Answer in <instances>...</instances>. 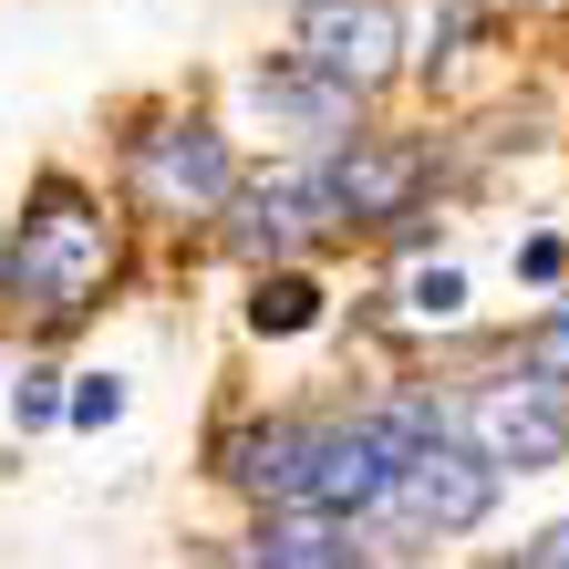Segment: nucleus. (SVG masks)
Returning <instances> with one entry per match:
<instances>
[{"instance_id":"1","label":"nucleus","mask_w":569,"mask_h":569,"mask_svg":"<svg viewBox=\"0 0 569 569\" xmlns=\"http://www.w3.org/2000/svg\"><path fill=\"white\" fill-rule=\"evenodd\" d=\"M114 280H124V218L83 177L42 166L31 197H21V218H11V239H0V300H11L42 342H62L73 321L104 311Z\"/></svg>"},{"instance_id":"2","label":"nucleus","mask_w":569,"mask_h":569,"mask_svg":"<svg viewBox=\"0 0 569 569\" xmlns=\"http://www.w3.org/2000/svg\"><path fill=\"white\" fill-rule=\"evenodd\" d=\"M239 187H249L239 146H228V124L197 114V104H177V114H156V124L124 136V208H136L146 228H218Z\"/></svg>"},{"instance_id":"3","label":"nucleus","mask_w":569,"mask_h":569,"mask_svg":"<svg viewBox=\"0 0 569 569\" xmlns=\"http://www.w3.org/2000/svg\"><path fill=\"white\" fill-rule=\"evenodd\" d=\"M425 177H435V156L405 146V136H373V124L352 146H331V156H300V187H311L331 239H383L393 218L425 208Z\"/></svg>"},{"instance_id":"4","label":"nucleus","mask_w":569,"mask_h":569,"mask_svg":"<svg viewBox=\"0 0 569 569\" xmlns=\"http://www.w3.org/2000/svg\"><path fill=\"white\" fill-rule=\"evenodd\" d=\"M497 466L466 446V435H446V446H415L405 456V477H393V497L373 508V528H393L405 549H456V539H477V528L497 518Z\"/></svg>"},{"instance_id":"5","label":"nucleus","mask_w":569,"mask_h":569,"mask_svg":"<svg viewBox=\"0 0 569 569\" xmlns=\"http://www.w3.org/2000/svg\"><path fill=\"white\" fill-rule=\"evenodd\" d=\"M456 435L497 466V477H549V466H569V393L508 362V373L456 393Z\"/></svg>"},{"instance_id":"6","label":"nucleus","mask_w":569,"mask_h":569,"mask_svg":"<svg viewBox=\"0 0 569 569\" xmlns=\"http://www.w3.org/2000/svg\"><path fill=\"white\" fill-rule=\"evenodd\" d=\"M290 52L321 62L331 83H352L362 104H373V93H393L405 62H415L405 0H290Z\"/></svg>"},{"instance_id":"7","label":"nucleus","mask_w":569,"mask_h":569,"mask_svg":"<svg viewBox=\"0 0 569 569\" xmlns=\"http://www.w3.org/2000/svg\"><path fill=\"white\" fill-rule=\"evenodd\" d=\"M311 446H321V405H270V415H239L218 435V487L239 508H300L311 497Z\"/></svg>"},{"instance_id":"8","label":"nucleus","mask_w":569,"mask_h":569,"mask_svg":"<svg viewBox=\"0 0 569 569\" xmlns=\"http://www.w3.org/2000/svg\"><path fill=\"white\" fill-rule=\"evenodd\" d=\"M393 477H405V446L373 405H331L321 415V446H311V497L300 508H331V518H373Z\"/></svg>"},{"instance_id":"9","label":"nucleus","mask_w":569,"mask_h":569,"mask_svg":"<svg viewBox=\"0 0 569 569\" xmlns=\"http://www.w3.org/2000/svg\"><path fill=\"white\" fill-rule=\"evenodd\" d=\"M249 93L280 114V136H290L300 156H331V146H352V136H362V114H373L352 83H331L321 62H300V52L259 62V73H249Z\"/></svg>"},{"instance_id":"10","label":"nucleus","mask_w":569,"mask_h":569,"mask_svg":"<svg viewBox=\"0 0 569 569\" xmlns=\"http://www.w3.org/2000/svg\"><path fill=\"white\" fill-rule=\"evenodd\" d=\"M218 239L239 249L249 270H280V259H300L311 239H331V228H321V208H311V187H300V166H280V177H249L239 197H228Z\"/></svg>"},{"instance_id":"11","label":"nucleus","mask_w":569,"mask_h":569,"mask_svg":"<svg viewBox=\"0 0 569 569\" xmlns=\"http://www.w3.org/2000/svg\"><path fill=\"white\" fill-rule=\"evenodd\" d=\"M249 331L259 342H300V331H321V280L280 259V270H249Z\"/></svg>"},{"instance_id":"12","label":"nucleus","mask_w":569,"mask_h":569,"mask_svg":"<svg viewBox=\"0 0 569 569\" xmlns=\"http://www.w3.org/2000/svg\"><path fill=\"white\" fill-rule=\"evenodd\" d=\"M508 362H518V373H539V383H559V393H569V290L549 300L539 321H518V331H508Z\"/></svg>"},{"instance_id":"13","label":"nucleus","mask_w":569,"mask_h":569,"mask_svg":"<svg viewBox=\"0 0 569 569\" xmlns=\"http://www.w3.org/2000/svg\"><path fill=\"white\" fill-rule=\"evenodd\" d=\"M456 321H466V270L435 259V270L405 280V331H456Z\"/></svg>"},{"instance_id":"14","label":"nucleus","mask_w":569,"mask_h":569,"mask_svg":"<svg viewBox=\"0 0 569 569\" xmlns=\"http://www.w3.org/2000/svg\"><path fill=\"white\" fill-rule=\"evenodd\" d=\"M114 415H124V373H73V393H62V425L104 435Z\"/></svg>"},{"instance_id":"15","label":"nucleus","mask_w":569,"mask_h":569,"mask_svg":"<svg viewBox=\"0 0 569 569\" xmlns=\"http://www.w3.org/2000/svg\"><path fill=\"white\" fill-rule=\"evenodd\" d=\"M11 415H21V435L62 425V373H52V362H21V383H11Z\"/></svg>"},{"instance_id":"16","label":"nucleus","mask_w":569,"mask_h":569,"mask_svg":"<svg viewBox=\"0 0 569 569\" xmlns=\"http://www.w3.org/2000/svg\"><path fill=\"white\" fill-rule=\"evenodd\" d=\"M518 569H569V518H549L539 528V539H528V549H508Z\"/></svg>"},{"instance_id":"17","label":"nucleus","mask_w":569,"mask_h":569,"mask_svg":"<svg viewBox=\"0 0 569 569\" xmlns=\"http://www.w3.org/2000/svg\"><path fill=\"white\" fill-rule=\"evenodd\" d=\"M559 270H569V249H559V239H528V249H518V280H528V290H549Z\"/></svg>"},{"instance_id":"18","label":"nucleus","mask_w":569,"mask_h":569,"mask_svg":"<svg viewBox=\"0 0 569 569\" xmlns=\"http://www.w3.org/2000/svg\"><path fill=\"white\" fill-rule=\"evenodd\" d=\"M487 569H518V559H487Z\"/></svg>"},{"instance_id":"19","label":"nucleus","mask_w":569,"mask_h":569,"mask_svg":"<svg viewBox=\"0 0 569 569\" xmlns=\"http://www.w3.org/2000/svg\"><path fill=\"white\" fill-rule=\"evenodd\" d=\"M0 239H11V218H0Z\"/></svg>"}]
</instances>
